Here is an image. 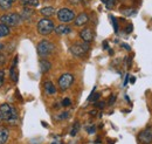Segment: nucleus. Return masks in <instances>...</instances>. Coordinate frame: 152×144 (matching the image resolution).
Segmentation results:
<instances>
[{
  "label": "nucleus",
  "mask_w": 152,
  "mask_h": 144,
  "mask_svg": "<svg viewBox=\"0 0 152 144\" xmlns=\"http://www.w3.org/2000/svg\"><path fill=\"white\" fill-rule=\"evenodd\" d=\"M52 68V63L47 60H41L40 61V71L41 73H48Z\"/></svg>",
  "instance_id": "obj_16"
},
{
  "label": "nucleus",
  "mask_w": 152,
  "mask_h": 144,
  "mask_svg": "<svg viewBox=\"0 0 152 144\" xmlns=\"http://www.w3.org/2000/svg\"><path fill=\"white\" fill-rule=\"evenodd\" d=\"M109 54L113 55V54H114V51H113V49H110V51H109Z\"/></svg>",
  "instance_id": "obj_38"
},
{
  "label": "nucleus",
  "mask_w": 152,
  "mask_h": 144,
  "mask_svg": "<svg viewBox=\"0 0 152 144\" xmlns=\"http://www.w3.org/2000/svg\"><path fill=\"white\" fill-rule=\"evenodd\" d=\"M115 1H116V0H102V2L105 4L107 8H111V7L115 5Z\"/></svg>",
  "instance_id": "obj_26"
},
{
  "label": "nucleus",
  "mask_w": 152,
  "mask_h": 144,
  "mask_svg": "<svg viewBox=\"0 0 152 144\" xmlns=\"http://www.w3.org/2000/svg\"><path fill=\"white\" fill-rule=\"evenodd\" d=\"M10 75H11V80L13 82H18V77H19V74H18V68L15 65H12L11 69H10Z\"/></svg>",
  "instance_id": "obj_19"
},
{
  "label": "nucleus",
  "mask_w": 152,
  "mask_h": 144,
  "mask_svg": "<svg viewBox=\"0 0 152 144\" xmlns=\"http://www.w3.org/2000/svg\"><path fill=\"white\" fill-rule=\"evenodd\" d=\"M20 5H22L23 7H39L40 1L39 0H19Z\"/></svg>",
  "instance_id": "obj_14"
},
{
  "label": "nucleus",
  "mask_w": 152,
  "mask_h": 144,
  "mask_svg": "<svg viewBox=\"0 0 152 144\" xmlns=\"http://www.w3.org/2000/svg\"><path fill=\"white\" fill-rule=\"evenodd\" d=\"M6 60H7L6 55L4 54V53H0V67L4 66V65L6 63Z\"/></svg>",
  "instance_id": "obj_28"
},
{
  "label": "nucleus",
  "mask_w": 152,
  "mask_h": 144,
  "mask_svg": "<svg viewBox=\"0 0 152 144\" xmlns=\"http://www.w3.org/2000/svg\"><path fill=\"white\" fill-rule=\"evenodd\" d=\"M80 37L84 41V42H87V43H90L93 40H94V32H93V29L91 28H83L81 32H80Z\"/></svg>",
  "instance_id": "obj_9"
},
{
  "label": "nucleus",
  "mask_w": 152,
  "mask_h": 144,
  "mask_svg": "<svg viewBox=\"0 0 152 144\" xmlns=\"http://www.w3.org/2000/svg\"><path fill=\"white\" fill-rule=\"evenodd\" d=\"M45 90H46V93H47L48 95H54V94H56V88H55L54 83L50 82V81H47V82L45 83Z\"/></svg>",
  "instance_id": "obj_17"
},
{
  "label": "nucleus",
  "mask_w": 152,
  "mask_h": 144,
  "mask_svg": "<svg viewBox=\"0 0 152 144\" xmlns=\"http://www.w3.org/2000/svg\"><path fill=\"white\" fill-rule=\"evenodd\" d=\"M2 48H4V46H2V45H1V43H0V51H1V49H2Z\"/></svg>",
  "instance_id": "obj_41"
},
{
  "label": "nucleus",
  "mask_w": 152,
  "mask_h": 144,
  "mask_svg": "<svg viewBox=\"0 0 152 144\" xmlns=\"http://www.w3.org/2000/svg\"><path fill=\"white\" fill-rule=\"evenodd\" d=\"M56 15L58 21L61 22H70L75 19V13L74 11L69 10V8H61L56 12Z\"/></svg>",
  "instance_id": "obj_7"
},
{
  "label": "nucleus",
  "mask_w": 152,
  "mask_h": 144,
  "mask_svg": "<svg viewBox=\"0 0 152 144\" xmlns=\"http://www.w3.org/2000/svg\"><path fill=\"white\" fill-rule=\"evenodd\" d=\"M4 81H5V72L0 69V88L4 86Z\"/></svg>",
  "instance_id": "obj_29"
},
{
  "label": "nucleus",
  "mask_w": 152,
  "mask_h": 144,
  "mask_svg": "<svg viewBox=\"0 0 152 144\" xmlns=\"http://www.w3.org/2000/svg\"><path fill=\"white\" fill-rule=\"evenodd\" d=\"M80 128H81L80 122H78V121H76L75 123L73 124V129H72V131H70V136H75L76 134H77V131L80 130Z\"/></svg>",
  "instance_id": "obj_22"
},
{
  "label": "nucleus",
  "mask_w": 152,
  "mask_h": 144,
  "mask_svg": "<svg viewBox=\"0 0 152 144\" xmlns=\"http://www.w3.org/2000/svg\"><path fill=\"white\" fill-rule=\"evenodd\" d=\"M80 1H81V0H69V2H70V4H73V5H78V4H80Z\"/></svg>",
  "instance_id": "obj_33"
},
{
  "label": "nucleus",
  "mask_w": 152,
  "mask_h": 144,
  "mask_svg": "<svg viewBox=\"0 0 152 144\" xmlns=\"http://www.w3.org/2000/svg\"><path fill=\"white\" fill-rule=\"evenodd\" d=\"M54 31L58 35H66V34L72 33V28L69 26H67V25H60V26L54 28Z\"/></svg>",
  "instance_id": "obj_12"
},
{
  "label": "nucleus",
  "mask_w": 152,
  "mask_h": 144,
  "mask_svg": "<svg viewBox=\"0 0 152 144\" xmlns=\"http://www.w3.org/2000/svg\"><path fill=\"white\" fill-rule=\"evenodd\" d=\"M128 80H129V75H126V77H125V81H124V86L128 83Z\"/></svg>",
  "instance_id": "obj_36"
},
{
  "label": "nucleus",
  "mask_w": 152,
  "mask_h": 144,
  "mask_svg": "<svg viewBox=\"0 0 152 144\" xmlns=\"http://www.w3.org/2000/svg\"><path fill=\"white\" fill-rule=\"evenodd\" d=\"M11 34V29L8 26L4 25V24H0V39L1 37H5V36H8Z\"/></svg>",
  "instance_id": "obj_20"
},
{
  "label": "nucleus",
  "mask_w": 152,
  "mask_h": 144,
  "mask_svg": "<svg viewBox=\"0 0 152 144\" xmlns=\"http://www.w3.org/2000/svg\"><path fill=\"white\" fill-rule=\"evenodd\" d=\"M52 144H63L62 142H53Z\"/></svg>",
  "instance_id": "obj_39"
},
{
  "label": "nucleus",
  "mask_w": 152,
  "mask_h": 144,
  "mask_svg": "<svg viewBox=\"0 0 152 144\" xmlns=\"http://www.w3.org/2000/svg\"><path fill=\"white\" fill-rule=\"evenodd\" d=\"M115 101H116V96H115V95H111V96H110V100H109V102H108V103L111 106V104H114L115 103Z\"/></svg>",
  "instance_id": "obj_32"
},
{
  "label": "nucleus",
  "mask_w": 152,
  "mask_h": 144,
  "mask_svg": "<svg viewBox=\"0 0 152 144\" xmlns=\"http://www.w3.org/2000/svg\"><path fill=\"white\" fill-rule=\"evenodd\" d=\"M110 19H111V21H113V26H114V31L115 33H118V22H117V19L113 17V15H110Z\"/></svg>",
  "instance_id": "obj_24"
},
{
  "label": "nucleus",
  "mask_w": 152,
  "mask_h": 144,
  "mask_svg": "<svg viewBox=\"0 0 152 144\" xmlns=\"http://www.w3.org/2000/svg\"><path fill=\"white\" fill-rule=\"evenodd\" d=\"M138 142L140 144L152 143V126H148L138 134Z\"/></svg>",
  "instance_id": "obj_8"
},
{
  "label": "nucleus",
  "mask_w": 152,
  "mask_h": 144,
  "mask_svg": "<svg viewBox=\"0 0 152 144\" xmlns=\"http://www.w3.org/2000/svg\"><path fill=\"white\" fill-rule=\"evenodd\" d=\"M95 89H96V87L93 89L91 94H90L89 97H88V101H89V102H97V100L101 97V94H99V93H95Z\"/></svg>",
  "instance_id": "obj_21"
},
{
  "label": "nucleus",
  "mask_w": 152,
  "mask_h": 144,
  "mask_svg": "<svg viewBox=\"0 0 152 144\" xmlns=\"http://www.w3.org/2000/svg\"><path fill=\"white\" fill-rule=\"evenodd\" d=\"M37 28H38L39 34H41V35H49L54 31L55 25H54V22L50 19L42 18L39 20Z\"/></svg>",
  "instance_id": "obj_2"
},
{
  "label": "nucleus",
  "mask_w": 152,
  "mask_h": 144,
  "mask_svg": "<svg viewBox=\"0 0 152 144\" xmlns=\"http://www.w3.org/2000/svg\"><path fill=\"white\" fill-rule=\"evenodd\" d=\"M70 104H72V101H70V98H69V97L63 98V101H62V106H63V107H69Z\"/></svg>",
  "instance_id": "obj_27"
},
{
  "label": "nucleus",
  "mask_w": 152,
  "mask_h": 144,
  "mask_svg": "<svg viewBox=\"0 0 152 144\" xmlns=\"http://www.w3.org/2000/svg\"><path fill=\"white\" fill-rule=\"evenodd\" d=\"M95 107H97L98 109H104V107H105V102H103V101L96 102V103H95Z\"/></svg>",
  "instance_id": "obj_30"
},
{
  "label": "nucleus",
  "mask_w": 152,
  "mask_h": 144,
  "mask_svg": "<svg viewBox=\"0 0 152 144\" xmlns=\"http://www.w3.org/2000/svg\"><path fill=\"white\" fill-rule=\"evenodd\" d=\"M40 13H41L45 18H48V17L54 15V14L56 13V10H55L54 7H52V6H48V7H43V8H41V10H40Z\"/></svg>",
  "instance_id": "obj_13"
},
{
  "label": "nucleus",
  "mask_w": 152,
  "mask_h": 144,
  "mask_svg": "<svg viewBox=\"0 0 152 144\" xmlns=\"http://www.w3.org/2000/svg\"><path fill=\"white\" fill-rule=\"evenodd\" d=\"M87 131L89 132V134H94L96 131V128H95V126H88L87 128Z\"/></svg>",
  "instance_id": "obj_31"
},
{
  "label": "nucleus",
  "mask_w": 152,
  "mask_h": 144,
  "mask_svg": "<svg viewBox=\"0 0 152 144\" xmlns=\"http://www.w3.org/2000/svg\"><path fill=\"white\" fill-rule=\"evenodd\" d=\"M131 31H132V25H129V26H128V28L125 29V32H126V33H130Z\"/></svg>",
  "instance_id": "obj_34"
},
{
  "label": "nucleus",
  "mask_w": 152,
  "mask_h": 144,
  "mask_svg": "<svg viewBox=\"0 0 152 144\" xmlns=\"http://www.w3.org/2000/svg\"><path fill=\"white\" fill-rule=\"evenodd\" d=\"M122 47H124V48H126V49H129V51H130V47H129V46H126V45H122Z\"/></svg>",
  "instance_id": "obj_37"
},
{
  "label": "nucleus",
  "mask_w": 152,
  "mask_h": 144,
  "mask_svg": "<svg viewBox=\"0 0 152 144\" xmlns=\"http://www.w3.org/2000/svg\"><path fill=\"white\" fill-rule=\"evenodd\" d=\"M33 14H34V12L32 11V8H29V7H23L22 8V11H21V13H20V17L23 19H31L33 17Z\"/></svg>",
  "instance_id": "obj_15"
},
{
  "label": "nucleus",
  "mask_w": 152,
  "mask_h": 144,
  "mask_svg": "<svg viewBox=\"0 0 152 144\" xmlns=\"http://www.w3.org/2000/svg\"><path fill=\"white\" fill-rule=\"evenodd\" d=\"M15 0H0V8L2 11H8L12 8V4L14 2Z\"/></svg>",
  "instance_id": "obj_18"
},
{
  "label": "nucleus",
  "mask_w": 152,
  "mask_h": 144,
  "mask_svg": "<svg viewBox=\"0 0 152 144\" xmlns=\"http://www.w3.org/2000/svg\"><path fill=\"white\" fill-rule=\"evenodd\" d=\"M69 116H70V114H69L68 111H64V112H61V114L57 116V118L61 120V121H63V120H67Z\"/></svg>",
  "instance_id": "obj_25"
},
{
  "label": "nucleus",
  "mask_w": 152,
  "mask_h": 144,
  "mask_svg": "<svg viewBox=\"0 0 152 144\" xmlns=\"http://www.w3.org/2000/svg\"><path fill=\"white\" fill-rule=\"evenodd\" d=\"M74 75L73 74H69V73H66V74H62L60 77H58V88L61 91H66L70 88V86L74 83Z\"/></svg>",
  "instance_id": "obj_6"
},
{
  "label": "nucleus",
  "mask_w": 152,
  "mask_h": 144,
  "mask_svg": "<svg viewBox=\"0 0 152 144\" xmlns=\"http://www.w3.org/2000/svg\"><path fill=\"white\" fill-rule=\"evenodd\" d=\"M89 49H90L89 43H87V42H76L70 47L69 51L73 55H75L77 57H82L89 52Z\"/></svg>",
  "instance_id": "obj_5"
},
{
  "label": "nucleus",
  "mask_w": 152,
  "mask_h": 144,
  "mask_svg": "<svg viewBox=\"0 0 152 144\" xmlns=\"http://www.w3.org/2000/svg\"><path fill=\"white\" fill-rule=\"evenodd\" d=\"M0 122H1V121H0Z\"/></svg>",
  "instance_id": "obj_42"
},
{
  "label": "nucleus",
  "mask_w": 152,
  "mask_h": 144,
  "mask_svg": "<svg viewBox=\"0 0 152 144\" xmlns=\"http://www.w3.org/2000/svg\"><path fill=\"white\" fill-rule=\"evenodd\" d=\"M89 21V15L86 13V12H82L80 13L77 17H75L74 19V24H75L76 27H81V26H84L87 25Z\"/></svg>",
  "instance_id": "obj_10"
},
{
  "label": "nucleus",
  "mask_w": 152,
  "mask_h": 144,
  "mask_svg": "<svg viewBox=\"0 0 152 144\" xmlns=\"http://www.w3.org/2000/svg\"><path fill=\"white\" fill-rule=\"evenodd\" d=\"M37 51L41 57H47L55 51V46L49 40H41L38 43Z\"/></svg>",
  "instance_id": "obj_3"
},
{
  "label": "nucleus",
  "mask_w": 152,
  "mask_h": 144,
  "mask_svg": "<svg viewBox=\"0 0 152 144\" xmlns=\"http://www.w3.org/2000/svg\"><path fill=\"white\" fill-rule=\"evenodd\" d=\"M10 138V130L5 126H0V144H6Z\"/></svg>",
  "instance_id": "obj_11"
},
{
  "label": "nucleus",
  "mask_w": 152,
  "mask_h": 144,
  "mask_svg": "<svg viewBox=\"0 0 152 144\" xmlns=\"http://www.w3.org/2000/svg\"><path fill=\"white\" fill-rule=\"evenodd\" d=\"M137 13L136 10H132V8H126V10H122V14L126 15V17H131V15H134Z\"/></svg>",
  "instance_id": "obj_23"
},
{
  "label": "nucleus",
  "mask_w": 152,
  "mask_h": 144,
  "mask_svg": "<svg viewBox=\"0 0 152 144\" xmlns=\"http://www.w3.org/2000/svg\"><path fill=\"white\" fill-rule=\"evenodd\" d=\"M103 48H104V49L108 48V42H107V41H104V43H103Z\"/></svg>",
  "instance_id": "obj_35"
},
{
  "label": "nucleus",
  "mask_w": 152,
  "mask_h": 144,
  "mask_svg": "<svg viewBox=\"0 0 152 144\" xmlns=\"http://www.w3.org/2000/svg\"><path fill=\"white\" fill-rule=\"evenodd\" d=\"M134 80H136L134 77H131V83H133V82H134Z\"/></svg>",
  "instance_id": "obj_40"
},
{
  "label": "nucleus",
  "mask_w": 152,
  "mask_h": 144,
  "mask_svg": "<svg viewBox=\"0 0 152 144\" xmlns=\"http://www.w3.org/2000/svg\"><path fill=\"white\" fill-rule=\"evenodd\" d=\"M21 22H22V18L20 17L19 13H7L0 17V24H4L8 27L19 26Z\"/></svg>",
  "instance_id": "obj_4"
},
{
  "label": "nucleus",
  "mask_w": 152,
  "mask_h": 144,
  "mask_svg": "<svg viewBox=\"0 0 152 144\" xmlns=\"http://www.w3.org/2000/svg\"><path fill=\"white\" fill-rule=\"evenodd\" d=\"M18 110L10 103H2L0 106V121H6L10 123H15L18 121Z\"/></svg>",
  "instance_id": "obj_1"
}]
</instances>
